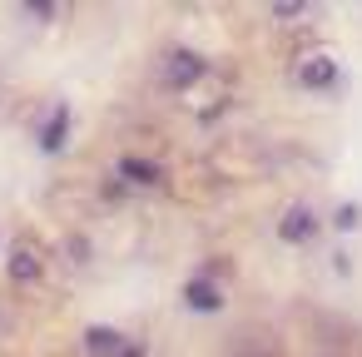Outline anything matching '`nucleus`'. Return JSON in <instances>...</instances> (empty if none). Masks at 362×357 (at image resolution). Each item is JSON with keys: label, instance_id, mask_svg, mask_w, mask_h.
Instances as JSON below:
<instances>
[{"label": "nucleus", "instance_id": "obj_7", "mask_svg": "<svg viewBox=\"0 0 362 357\" xmlns=\"http://www.w3.org/2000/svg\"><path fill=\"white\" fill-rule=\"evenodd\" d=\"M11 273H16V278H35V273H40V268H35V253H30V248H16V253H11Z\"/></svg>", "mask_w": 362, "mask_h": 357}, {"label": "nucleus", "instance_id": "obj_1", "mask_svg": "<svg viewBox=\"0 0 362 357\" xmlns=\"http://www.w3.org/2000/svg\"><path fill=\"white\" fill-rule=\"evenodd\" d=\"M164 75H169L174 85H194V80L204 75V60H199V55H189V50H179V55H169Z\"/></svg>", "mask_w": 362, "mask_h": 357}, {"label": "nucleus", "instance_id": "obj_4", "mask_svg": "<svg viewBox=\"0 0 362 357\" xmlns=\"http://www.w3.org/2000/svg\"><path fill=\"white\" fill-rule=\"evenodd\" d=\"M308 233H313V213L308 209H293L283 218V238H308Z\"/></svg>", "mask_w": 362, "mask_h": 357}, {"label": "nucleus", "instance_id": "obj_3", "mask_svg": "<svg viewBox=\"0 0 362 357\" xmlns=\"http://www.w3.org/2000/svg\"><path fill=\"white\" fill-rule=\"evenodd\" d=\"M119 174H124V179H139V184H159V179H164V169L149 164V159H124Z\"/></svg>", "mask_w": 362, "mask_h": 357}, {"label": "nucleus", "instance_id": "obj_8", "mask_svg": "<svg viewBox=\"0 0 362 357\" xmlns=\"http://www.w3.org/2000/svg\"><path fill=\"white\" fill-rule=\"evenodd\" d=\"M65 124H70V115L60 110V115L50 119V129H45V149H60V139H65Z\"/></svg>", "mask_w": 362, "mask_h": 357}, {"label": "nucleus", "instance_id": "obj_2", "mask_svg": "<svg viewBox=\"0 0 362 357\" xmlns=\"http://www.w3.org/2000/svg\"><path fill=\"white\" fill-rule=\"evenodd\" d=\"M124 337L119 332H110V327H95L90 332V352H100V357H139V347H119Z\"/></svg>", "mask_w": 362, "mask_h": 357}, {"label": "nucleus", "instance_id": "obj_6", "mask_svg": "<svg viewBox=\"0 0 362 357\" xmlns=\"http://www.w3.org/2000/svg\"><path fill=\"white\" fill-rule=\"evenodd\" d=\"M332 75H337L332 60H308V65H303V80H308V85H327Z\"/></svg>", "mask_w": 362, "mask_h": 357}, {"label": "nucleus", "instance_id": "obj_5", "mask_svg": "<svg viewBox=\"0 0 362 357\" xmlns=\"http://www.w3.org/2000/svg\"><path fill=\"white\" fill-rule=\"evenodd\" d=\"M189 298H194V308H199V312H214V308H218V293H214L204 278H194V283H189Z\"/></svg>", "mask_w": 362, "mask_h": 357}]
</instances>
